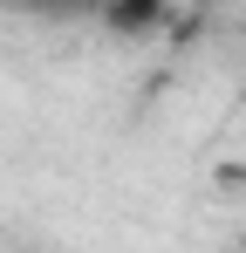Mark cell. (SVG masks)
Returning a JSON list of instances; mask_svg holds the SVG:
<instances>
[]
</instances>
